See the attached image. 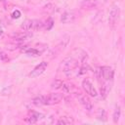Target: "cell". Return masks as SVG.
I'll list each match as a JSON object with an SVG mask.
<instances>
[{
    "mask_svg": "<svg viewBox=\"0 0 125 125\" xmlns=\"http://www.w3.org/2000/svg\"><path fill=\"white\" fill-rule=\"evenodd\" d=\"M32 104L37 105V106H40V105H43L45 104V96H38L36 98H34L32 100Z\"/></svg>",
    "mask_w": 125,
    "mask_h": 125,
    "instance_id": "cell-14",
    "label": "cell"
},
{
    "mask_svg": "<svg viewBox=\"0 0 125 125\" xmlns=\"http://www.w3.org/2000/svg\"><path fill=\"white\" fill-rule=\"evenodd\" d=\"M62 100V95L59 93H51L48 96H45V104H57Z\"/></svg>",
    "mask_w": 125,
    "mask_h": 125,
    "instance_id": "cell-3",
    "label": "cell"
},
{
    "mask_svg": "<svg viewBox=\"0 0 125 125\" xmlns=\"http://www.w3.org/2000/svg\"><path fill=\"white\" fill-rule=\"evenodd\" d=\"M21 28L23 31H29L32 29V20H25L22 24L21 25Z\"/></svg>",
    "mask_w": 125,
    "mask_h": 125,
    "instance_id": "cell-13",
    "label": "cell"
},
{
    "mask_svg": "<svg viewBox=\"0 0 125 125\" xmlns=\"http://www.w3.org/2000/svg\"><path fill=\"white\" fill-rule=\"evenodd\" d=\"M97 4H98V0H84L81 3V7L84 9H91L96 7Z\"/></svg>",
    "mask_w": 125,
    "mask_h": 125,
    "instance_id": "cell-11",
    "label": "cell"
},
{
    "mask_svg": "<svg viewBox=\"0 0 125 125\" xmlns=\"http://www.w3.org/2000/svg\"><path fill=\"white\" fill-rule=\"evenodd\" d=\"M43 26V23L40 20H32V30H39Z\"/></svg>",
    "mask_w": 125,
    "mask_h": 125,
    "instance_id": "cell-17",
    "label": "cell"
},
{
    "mask_svg": "<svg viewBox=\"0 0 125 125\" xmlns=\"http://www.w3.org/2000/svg\"><path fill=\"white\" fill-rule=\"evenodd\" d=\"M100 72H101V76L105 81L112 80V78H113V69L110 66H102V67H100Z\"/></svg>",
    "mask_w": 125,
    "mask_h": 125,
    "instance_id": "cell-7",
    "label": "cell"
},
{
    "mask_svg": "<svg viewBox=\"0 0 125 125\" xmlns=\"http://www.w3.org/2000/svg\"><path fill=\"white\" fill-rule=\"evenodd\" d=\"M0 1H2V2H3V1H5V0H0Z\"/></svg>",
    "mask_w": 125,
    "mask_h": 125,
    "instance_id": "cell-25",
    "label": "cell"
},
{
    "mask_svg": "<svg viewBox=\"0 0 125 125\" xmlns=\"http://www.w3.org/2000/svg\"><path fill=\"white\" fill-rule=\"evenodd\" d=\"M2 36H3V31L0 30V37H2Z\"/></svg>",
    "mask_w": 125,
    "mask_h": 125,
    "instance_id": "cell-24",
    "label": "cell"
},
{
    "mask_svg": "<svg viewBox=\"0 0 125 125\" xmlns=\"http://www.w3.org/2000/svg\"><path fill=\"white\" fill-rule=\"evenodd\" d=\"M82 88H83L84 91H85L88 95H90L91 97H96V96L98 95V93H97L95 87L93 86V84L91 83V81H90L89 79H84V80L82 81Z\"/></svg>",
    "mask_w": 125,
    "mask_h": 125,
    "instance_id": "cell-6",
    "label": "cell"
},
{
    "mask_svg": "<svg viewBox=\"0 0 125 125\" xmlns=\"http://www.w3.org/2000/svg\"><path fill=\"white\" fill-rule=\"evenodd\" d=\"M120 115H121V108H120L119 105H116L115 106V109H114V112H113V116H112L114 123H117L118 122V120L120 118Z\"/></svg>",
    "mask_w": 125,
    "mask_h": 125,
    "instance_id": "cell-15",
    "label": "cell"
},
{
    "mask_svg": "<svg viewBox=\"0 0 125 125\" xmlns=\"http://www.w3.org/2000/svg\"><path fill=\"white\" fill-rule=\"evenodd\" d=\"M53 25H54V21H53V20L51 18H49L47 20V21H46V28L47 29H51Z\"/></svg>",
    "mask_w": 125,
    "mask_h": 125,
    "instance_id": "cell-22",
    "label": "cell"
},
{
    "mask_svg": "<svg viewBox=\"0 0 125 125\" xmlns=\"http://www.w3.org/2000/svg\"><path fill=\"white\" fill-rule=\"evenodd\" d=\"M20 17H21V12L19 10H16L12 13V18L13 19H19Z\"/></svg>",
    "mask_w": 125,
    "mask_h": 125,
    "instance_id": "cell-23",
    "label": "cell"
},
{
    "mask_svg": "<svg viewBox=\"0 0 125 125\" xmlns=\"http://www.w3.org/2000/svg\"><path fill=\"white\" fill-rule=\"evenodd\" d=\"M77 66H78V61L73 57H67L61 62L60 69L65 73H68L70 71H73Z\"/></svg>",
    "mask_w": 125,
    "mask_h": 125,
    "instance_id": "cell-1",
    "label": "cell"
},
{
    "mask_svg": "<svg viewBox=\"0 0 125 125\" xmlns=\"http://www.w3.org/2000/svg\"><path fill=\"white\" fill-rule=\"evenodd\" d=\"M75 17H76V16H75L74 12H72V11H67V12H64V13L62 15V17H61V21H62V23H71V22L74 21Z\"/></svg>",
    "mask_w": 125,
    "mask_h": 125,
    "instance_id": "cell-8",
    "label": "cell"
},
{
    "mask_svg": "<svg viewBox=\"0 0 125 125\" xmlns=\"http://www.w3.org/2000/svg\"><path fill=\"white\" fill-rule=\"evenodd\" d=\"M24 121H25L26 123H29V124H33V123H36V122L38 121V119H37L36 117H34L33 115H31L30 113H28L27 117H25V118H24Z\"/></svg>",
    "mask_w": 125,
    "mask_h": 125,
    "instance_id": "cell-20",
    "label": "cell"
},
{
    "mask_svg": "<svg viewBox=\"0 0 125 125\" xmlns=\"http://www.w3.org/2000/svg\"><path fill=\"white\" fill-rule=\"evenodd\" d=\"M0 60L3 61V62H8V61H9L8 55H6V54H5L4 52H2L1 50H0Z\"/></svg>",
    "mask_w": 125,
    "mask_h": 125,
    "instance_id": "cell-21",
    "label": "cell"
},
{
    "mask_svg": "<svg viewBox=\"0 0 125 125\" xmlns=\"http://www.w3.org/2000/svg\"><path fill=\"white\" fill-rule=\"evenodd\" d=\"M32 36V34L29 31H22V32H19V33H13L12 37L16 40V41H24L29 39Z\"/></svg>",
    "mask_w": 125,
    "mask_h": 125,
    "instance_id": "cell-9",
    "label": "cell"
},
{
    "mask_svg": "<svg viewBox=\"0 0 125 125\" xmlns=\"http://www.w3.org/2000/svg\"><path fill=\"white\" fill-rule=\"evenodd\" d=\"M119 15H120V8H119L117 5L112 6L111 9H110L109 18H108V21H109V24H110L111 26H113V25L118 21Z\"/></svg>",
    "mask_w": 125,
    "mask_h": 125,
    "instance_id": "cell-2",
    "label": "cell"
},
{
    "mask_svg": "<svg viewBox=\"0 0 125 125\" xmlns=\"http://www.w3.org/2000/svg\"><path fill=\"white\" fill-rule=\"evenodd\" d=\"M74 121H73V118L72 117H68V116H63V117H61L57 123L58 124H61V125H66V124H72Z\"/></svg>",
    "mask_w": 125,
    "mask_h": 125,
    "instance_id": "cell-12",
    "label": "cell"
},
{
    "mask_svg": "<svg viewBox=\"0 0 125 125\" xmlns=\"http://www.w3.org/2000/svg\"><path fill=\"white\" fill-rule=\"evenodd\" d=\"M48 66V63L46 62H41L39 64H37L33 70H31V72L29 73V76L32 77V78H35V77H38L39 75H41L47 68Z\"/></svg>",
    "mask_w": 125,
    "mask_h": 125,
    "instance_id": "cell-5",
    "label": "cell"
},
{
    "mask_svg": "<svg viewBox=\"0 0 125 125\" xmlns=\"http://www.w3.org/2000/svg\"><path fill=\"white\" fill-rule=\"evenodd\" d=\"M76 97H77L79 103L83 105V107H84L86 110L91 111V110L93 109V104H92V102L90 101V99H89L86 95H83V94H81V93H77Z\"/></svg>",
    "mask_w": 125,
    "mask_h": 125,
    "instance_id": "cell-4",
    "label": "cell"
},
{
    "mask_svg": "<svg viewBox=\"0 0 125 125\" xmlns=\"http://www.w3.org/2000/svg\"><path fill=\"white\" fill-rule=\"evenodd\" d=\"M62 83H63V82H62V80H60V79H55V80L52 82V84H51V88H52V89H55V90L60 89V88L62 87Z\"/></svg>",
    "mask_w": 125,
    "mask_h": 125,
    "instance_id": "cell-19",
    "label": "cell"
},
{
    "mask_svg": "<svg viewBox=\"0 0 125 125\" xmlns=\"http://www.w3.org/2000/svg\"><path fill=\"white\" fill-rule=\"evenodd\" d=\"M97 118L99 120H102V121H105L106 120V112L104 108H99L98 111H97Z\"/></svg>",
    "mask_w": 125,
    "mask_h": 125,
    "instance_id": "cell-16",
    "label": "cell"
},
{
    "mask_svg": "<svg viewBox=\"0 0 125 125\" xmlns=\"http://www.w3.org/2000/svg\"><path fill=\"white\" fill-rule=\"evenodd\" d=\"M109 90H110V87L108 88V85H106V84H104L101 87V96H102L103 99H105V97L107 96V93H108Z\"/></svg>",
    "mask_w": 125,
    "mask_h": 125,
    "instance_id": "cell-18",
    "label": "cell"
},
{
    "mask_svg": "<svg viewBox=\"0 0 125 125\" xmlns=\"http://www.w3.org/2000/svg\"><path fill=\"white\" fill-rule=\"evenodd\" d=\"M21 51H22L23 53H25L26 55L32 56V57H38V56L41 55V52H40V51H38V50L35 49V48H31V47L24 48V49H22Z\"/></svg>",
    "mask_w": 125,
    "mask_h": 125,
    "instance_id": "cell-10",
    "label": "cell"
}]
</instances>
